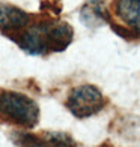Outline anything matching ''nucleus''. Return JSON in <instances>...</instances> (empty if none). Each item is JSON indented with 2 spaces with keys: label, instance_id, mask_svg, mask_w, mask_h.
Returning <instances> with one entry per match:
<instances>
[{
  "label": "nucleus",
  "instance_id": "nucleus-1",
  "mask_svg": "<svg viewBox=\"0 0 140 147\" xmlns=\"http://www.w3.org/2000/svg\"><path fill=\"white\" fill-rule=\"evenodd\" d=\"M74 32L68 23L45 18L38 23L29 24L14 38L20 48L29 54H45L51 51H63L72 41Z\"/></svg>",
  "mask_w": 140,
  "mask_h": 147
},
{
  "label": "nucleus",
  "instance_id": "nucleus-2",
  "mask_svg": "<svg viewBox=\"0 0 140 147\" xmlns=\"http://www.w3.org/2000/svg\"><path fill=\"white\" fill-rule=\"evenodd\" d=\"M0 120L21 128H33L39 122V107L32 98L18 92H0Z\"/></svg>",
  "mask_w": 140,
  "mask_h": 147
},
{
  "label": "nucleus",
  "instance_id": "nucleus-3",
  "mask_svg": "<svg viewBox=\"0 0 140 147\" xmlns=\"http://www.w3.org/2000/svg\"><path fill=\"white\" fill-rule=\"evenodd\" d=\"M105 99L103 93L92 84H82L74 87L66 99V107L77 119H88L104 110Z\"/></svg>",
  "mask_w": 140,
  "mask_h": 147
},
{
  "label": "nucleus",
  "instance_id": "nucleus-4",
  "mask_svg": "<svg viewBox=\"0 0 140 147\" xmlns=\"http://www.w3.org/2000/svg\"><path fill=\"white\" fill-rule=\"evenodd\" d=\"M32 18L27 12L9 3L0 2V30L8 38H14L30 24Z\"/></svg>",
  "mask_w": 140,
  "mask_h": 147
},
{
  "label": "nucleus",
  "instance_id": "nucleus-5",
  "mask_svg": "<svg viewBox=\"0 0 140 147\" xmlns=\"http://www.w3.org/2000/svg\"><path fill=\"white\" fill-rule=\"evenodd\" d=\"M116 15L140 35V0H115Z\"/></svg>",
  "mask_w": 140,
  "mask_h": 147
},
{
  "label": "nucleus",
  "instance_id": "nucleus-6",
  "mask_svg": "<svg viewBox=\"0 0 140 147\" xmlns=\"http://www.w3.org/2000/svg\"><path fill=\"white\" fill-rule=\"evenodd\" d=\"M80 20L88 26H98L101 23H110L111 18L109 15V12L105 11L104 5L98 0H90L89 3H86L82 11H80Z\"/></svg>",
  "mask_w": 140,
  "mask_h": 147
},
{
  "label": "nucleus",
  "instance_id": "nucleus-7",
  "mask_svg": "<svg viewBox=\"0 0 140 147\" xmlns=\"http://www.w3.org/2000/svg\"><path fill=\"white\" fill-rule=\"evenodd\" d=\"M14 141L18 147H48L44 137H38L29 132H12Z\"/></svg>",
  "mask_w": 140,
  "mask_h": 147
},
{
  "label": "nucleus",
  "instance_id": "nucleus-8",
  "mask_svg": "<svg viewBox=\"0 0 140 147\" xmlns=\"http://www.w3.org/2000/svg\"><path fill=\"white\" fill-rule=\"evenodd\" d=\"M44 140L47 141L48 147H77L71 135L65 132H45Z\"/></svg>",
  "mask_w": 140,
  "mask_h": 147
}]
</instances>
